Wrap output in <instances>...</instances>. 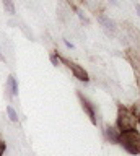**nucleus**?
I'll return each instance as SVG.
<instances>
[{
	"mask_svg": "<svg viewBox=\"0 0 140 156\" xmlns=\"http://www.w3.org/2000/svg\"><path fill=\"white\" fill-rule=\"evenodd\" d=\"M7 114H8V117H10L12 122H18V114H16V111L13 109L12 106H7Z\"/></svg>",
	"mask_w": 140,
	"mask_h": 156,
	"instance_id": "1a4fd4ad",
	"label": "nucleus"
},
{
	"mask_svg": "<svg viewBox=\"0 0 140 156\" xmlns=\"http://www.w3.org/2000/svg\"><path fill=\"white\" fill-rule=\"evenodd\" d=\"M78 16H80L81 20H83V21H85V23H88V18H86V16H85V15H83V13H81V12H78Z\"/></svg>",
	"mask_w": 140,
	"mask_h": 156,
	"instance_id": "f8f14e48",
	"label": "nucleus"
},
{
	"mask_svg": "<svg viewBox=\"0 0 140 156\" xmlns=\"http://www.w3.org/2000/svg\"><path fill=\"white\" fill-rule=\"evenodd\" d=\"M7 90L10 91L12 96H18V81L15 76H8L7 80Z\"/></svg>",
	"mask_w": 140,
	"mask_h": 156,
	"instance_id": "0eeeda50",
	"label": "nucleus"
},
{
	"mask_svg": "<svg viewBox=\"0 0 140 156\" xmlns=\"http://www.w3.org/2000/svg\"><path fill=\"white\" fill-rule=\"evenodd\" d=\"M3 151H5V143H3V141H0V156L3 154Z\"/></svg>",
	"mask_w": 140,
	"mask_h": 156,
	"instance_id": "9b49d317",
	"label": "nucleus"
},
{
	"mask_svg": "<svg viewBox=\"0 0 140 156\" xmlns=\"http://www.w3.org/2000/svg\"><path fill=\"white\" fill-rule=\"evenodd\" d=\"M3 7H5V10L10 15H15V3H13V0H3Z\"/></svg>",
	"mask_w": 140,
	"mask_h": 156,
	"instance_id": "6e6552de",
	"label": "nucleus"
},
{
	"mask_svg": "<svg viewBox=\"0 0 140 156\" xmlns=\"http://www.w3.org/2000/svg\"><path fill=\"white\" fill-rule=\"evenodd\" d=\"M119 143L130 154H140V133L135 129L119 133Z\"/></svg>",
	"mask_w": 140,
	"mask_h": 156,
	"instance_id": "f257e3e1",
	"label": "nucleus"
},
{
	"mask_svg": "<svg viewBox=\"0 0 140 156\" xmlns=\"http://www.w3.org/2000/svg\"><path fill=\"white\" fill-rule=\"evenodd\" d=\"M78 99H80V102H81V107H83V111L88 114V117H90V120L93 122V124H96V112H95V107H93V104L86 99V98L81 94V93H78Z\"/></svg>",
	"mask_w": 140,
	"mask_h": 156,
	"instance_id": "20e7f679",
	"label": "nucleus"
},
{
	"mask_svg": "<svg viewBox=\"0 0 140 156\" xmlns=\"http://www.w3.org/2000/svg\"><path fill=\"white\" fill-rule=\"evenodd\" d=\"M64 42H65V46L69 47V49H74V44H72L70 41H67V39H64Z\"/></svg>",
	"mask_w": 140,
	"mask_h": 156,
	"instance_id": "ddd939ff",
	"label": "nucleus"
},
{
	"mask_svg": "<svg viewBox=\"0 0 140 156\" xmlns=\"http://www.w3.org/2000/svg\"><path fill=\"white\" fill-rule=\"evenodd\" d=\"M51 58V62H52V65H56V67H59L60 65V58L57 57V55H54V54H52V55L49 57Z\"/></svg>",
	"mask_w": 140,
	"mask_h": 156,
	"instance_id": "9d476101",
	"label": "nucleus"
},
{
	"mask_svg": "<svg viewBox=\"0 0 140 156\" xmlns=\"http://www.w3.org/2000/svg\"><path fill=\"white\" fill-rule=\"evenodd\" d=\"M135 127V117L125 109H119L117 114V130L125 132V130H132Z\"/></svg>",
	"mask_w": 140,
	"mask_h": 156,
	"instance_id": "f03ea898",
	"label": "nucleus"
},
{
	"mask_svg": "<svg viewBox=\"0 0 140 156\" xmlns=\"http://www.w3.org/2000/svg\"><path fill=\"white\" fill-rule=\"evenodd\" d=\"M0 60H3V55H2V49H0Z\"/></svg>",
	"mask_w": 140,
	"mask_h": 156,
	"instance_id": "2eb2a0df",
	"label": "nucleus"
},
{
	"mask_svg": "<svg viewBox=\"0 0 140 156\" xmlns=\"http://www.w3.org/2000/svg\"><path fill=\"white\" fill-rule=\"evenodd\" d=\"M98 21H99V24L104 28V31L108 34H116V33H117V26H116V23L109 16H106V15H99Z\"/></svg>",
	"mask_w": 140,
	"mask_h": 156,
	"instance_id": "39448f33",
	"label": "nucleus"
},
{
	"mask_svg": "<svg viewBox=\"0 0 140 156\" xmlns=\"http://www.w3.org/2000/svg\"><path fill=\"white\" fill-rule=\"evenodd\" d=\"M60 58V62H64L67 67L72 70V73L75 75V78H78L80 81H90V76H88V73H86V70L83 67H80L78 63H75V62H72V60H69V58H65V57H59Z\"/></svg>",
	"mask_w": 140,
	"mask_h": 156,
	"instance_id": "7ed1b4c3",
	"label": "nucleus"
},
{
	"mask_svg": "<svg viewBox=\"0 0 140 156\" xmlns=\"http://www.w3.org/2000/svg\"><path fill=\"white\" fill-rule=\"evenodd\" d=\"M119 133L120 132L114 127H106V136L111 143H119Z\"/></svg>",
	"mask_w": 140,
	"mask_h": 156,
	"instance_id": "423d86ee",
	"label": "nucleus"
},
{
	"mask_svg": "<svg viewBox=\"0 0 140 156\" xmlns=\"http://www.w3.org/2000/svg\"><path fill=\"white\" fill-rule=\"evenodd\" d=\"M135 10H137L138 15H140V3H135Z\"/></svg>",
	"mask_w": 140,
	"mask_h": 156,
	"instance_id": "4468645a",
	"label": "nucleus"
}]
</instances>
